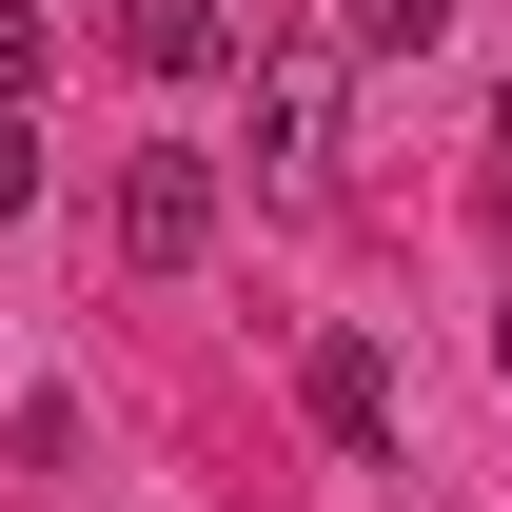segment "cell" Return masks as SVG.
Masks as SVG:
<instances>
[{
  "label": "cell",
  "mask_w": 512,
  "mask_h": 512,
  "mask_svg": "<svg viewBox=\"0 0 512 512\" xmlns=\"http://www.w3.org/2000/svg\"><path fill=\"white\" fill-rule=\"evenodd\" d=\"M296 414H316L335 473H394V355L375 335H296Z\"/></svg>",
  "instance_id": "cell-3"
},
{
  "label": "cell",
  "mask_w": 512,
  "mask_h": 512,
  "mask_svg": "<svg viewBox=\"0 0 512 512\" xmlns=\"http://www.w3.org/2000/svg\"><path fill=\"white\" fill-rule=\"evenodd\" d=\"M0 20H40V0H0Z\"/></svg>",
  "instance_id": "cell-9"
},
{
  "label": "cell",
  "mask_w": 512,
  "mask_h": 512,
  "mask_svg": "<svg viewBox=\"0 0 512 512\" xmlns=\"http://www.w3.org/2000/svg\"><path fill=\"white\" fill-rule=\"evenodd\" d=\"M493 375H512V296H493Z\"/></svg>",
  "instance_id": "cell-7"
},
{
  "label": "cell",
  "mask_w": 512,
  "mask_h": 512,
  "mask_svg": "<svg viewBox=\"0 0 512 512\" xmlns=\"http://www.w3.org/2000/svg\"><path fill=\"white\" fill-rule=\"evenodd\" d=\"M453 40V0H355V60H434Z\"/></svg>",
  "instance_id": "cell-5"
},
{
  "label": "cell",
  "mask_w": 512,
  "mask_h": 512,
  "mask_svg": "<svg viewBox=\"0 0 512 512\" xmlns=\"http://www.w3.org/2000/svg\"><path fill=\"white\" fill-rule=\"evenodd\" d=\"M493 138H512V79H493Z\"/></svg>",
  "instance_id": "cell-8"
},
{
  "label": "cell",
  "mask_w": 512,
  "mask_h": 512,
  "mask_svg": "<svg viewBox=\"0 0 512 512\" xmlns=\"http://www.w3.org/2000/svg\"><path fill=\"white\" fill-rule=\"evenodd\" d=\"M119 60L138 79H237V0H119Z\"/></svg>",
  "instance_id": "cell-4"
},
{
  "label": "cell",
  "mask_w": 512,
  "mask_h": 512,
  "mask_svg": "<svg viewBox=\"0 0 512 512\" xmlns=\"http://www.w3.org/2000/svg\"><path fill=\"white\" fill-rule=\"evenodd\" d=\"M237 79H256V178H335V119H355L335 40H237Z\"/></svg>",
  "instance_id": "cell-2"
},
{
  "label": "cell",
  "mask_w": 512,
  "mask_h": 512,
  "mask_svg": "<svg viewBox=\"0 0 512 512\" xmlns=\"http://www.w3.org/2000/svg\"><path fill=\"white\" fill-rule=\"evenodd\" d=\"M99 217H119V256H138V276H197V256H217V217H237V178H217L197 138H138Z\"/></svg>",
  "instance_id": "cell-1"
},
{
  "label": "cell",
  "mask_w": 512,
  "mask_h": 512,
  "mask_svg": "<svg viewBox=\"0 0 512 512\" xmlns=\"http://www.w3.org/2000/svg\"><path fill=\"white\" fill-rule=\"evenodd\" d=\"M40 178H60V158H40V119H20V99H0V217H40Z\"/></svg>",
  "instance_id": "cell-6"
}]
</instances>
